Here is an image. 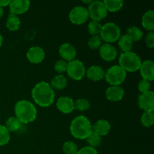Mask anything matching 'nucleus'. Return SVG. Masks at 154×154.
Wrapping results in <instances>:
<instances>
[{"mask_svg": "<svg viewBox=\"0 0 154 154\" xmlns=\"http://www.w3.org/2000/svg\"><path fill=\"white\" fill-rule=\"evenodd\" d=\"M32 97L35 104L42 108L51 106L54 102L55 93L50 84L45 81L38 83L32 90Z\"/></svg>", "mask_w": 154, "mask_h": 154, "instance_id": "1", "label": "nucleus"}, {"mask_svg": "<svg viewBox=\"0 0 154 154\" xmlns=\"http://www.w3.org/2000/svg\"><path fill=\"white\" fill-rule=\"evenodd\" d=\"M16 117L21 123L28 124L35 120L37 117V109L32 102L28 100H20L14 107Z\"/></svg>", "mask_w": 154, "mask_h": 154, "instance_id": "2", "label": "nucleus"}, {"mask_svg": "<svg viewBox=\"0 0 154 154\" xmlns=\"http://www.w3.org/2000/svg\"><path fill=\"white\" fill-rule=\"evenodd\" d=\"M70 132L72 136L77 139H87L93 132L90 120L83 115L75 117L71 123Z\"/></svg>", "mask_w": 154, "mask_h": 154, "instance_id": "3", "label": "nucleus"}, {"mask_svg": "<svg viewBox=\"0 0 154 154\" xmlns=\"http://www.w3.org/2000/svg\"><path fill=\"white\" fill-rule=\"evenodd\" d=\"M141 63V58L132 51L123 53L119 57V66L126 72H135L139 70Z\"/></svg>", "mask_w": 154, "mask_h": 154, "instance_id": "4", "label": "nucleus"}, {"mask_svg": "<svg viewBox=\"0 0 154 154\" xmlns=\"http://www.w3.org/2000/svg\"><path fill=\"white\" fill-rule=\"evenodd\" d=\"M99 34L102 40L108 44H111L118 41L121 36V30L117 24L109 22L102 26Z\"/></svg>", "mask_w": 154, "mask_h": 154, "instance_id": "5", "label": "nucleus"}, {"mask_svg": "<svg viewBox=\"0 0 154 154\" xmlns=\"http://www.w3.org/2000/svg\"><path fill=\"white\" fill-rule=\"evenodd\" d=\"M126 78V72L120 66L114 65L107 70L105 79L111 86H120Z\"/></svg>", "mask_w": 154, "mask_h": 154, "instance_id": "6", "label": "nucleus"}, {"mask_svg": "<svg viewBox=\"0 0 154 154\" xmlns=\"http://www.w3.org/2000/svg\"><path fill=\"white\" fill-rule=\"evenodd\" d=\"M66 72L74 81H81L86 75L85 66L80 60H73L68 63Z\"/></svg>", "mask_w": 154, "mask_h": 154, "instance_id": "7", "label": "nucleus"}, {"mask_svg": "<svg viewBox=\"0 0 154 154\" xmlns=\"http://www.w3.org/2000/svg\"><path fill=\"white\" fill-rule=\"evenodd\" d=\"M87 11L89 13V17L91 18L92 20L97 22H100L108 15V11L105 8L103 2L93 1L88 5Z\"/></svg>", "mask_w": 154, "mask_h": 154, "instance_id": "8", "label": "nucleus"}, {"mask_svg": "<svg viewBox=\"0 0 154 154\" xmlns=\"http://www.w3.org/2000/svg\"><path fill=\"white\" fill-rule=\"evenodd\" d=\"M71 22L75 25H82L85 23L89 18L87 8L84 6H75L72 9L69 15Z\"/></svg>", "mask_w": 154, "mask_h": 154, "instance_id": "9", "label": "nucleus"}, {"mask_svg": "<svg viewBox=\"0 0 154 154\" xmlns=\"http://www.w3.org/2000/svg\"><path fill=\"white\" fill-rule=\"evenodd\" d=\"M138 104L141 110L145 111H154V93L153 91L141 93L138 99Z\"/></svg>", "mask_w": 154, "mask_h": 154, "instance_id": "10", "label": "nucleus"}, {"mask_svg": "<svg viewBox=\"0 0 154 154\" xmlns=\"http://www.w3.org/2000/svg\"><path fill=\"white\" fill-rule=\"evenodd\" d=\"M99 54L102 60L107 62H111L117 57V51L111 44L105 43L99 48Z\"/></svg>", "mask_w": 154, "mask_h": 154, "instance_id": "11", "label": "nucleus"}, {"mask_svg": "<svg viewBox=\"0 0 154 154\" xmlns=\"http://www.w3.org/2000/svg\"><path fill=\"white\" fill-rule=\"evenodd\" d=\"M30 2L28 0H13L9 4L11 14L17 16L26 13L29 9Z\"/></svg>", "mask_w": 154, "mask_h": 154, "instance_id": "12", "label": "nucleus"}, {"mask_svg": "<svg viewBox=\"0 0 154 154\" xmlns=\"http://www.w3.org/2000/svg\"><path fill=\"white\" fill-rule=\"evenodd\" d=\"M27 60L32 63L38 64L41 63L45 57V53L41 47H31L26 53Z\"/></svg>", "mask_w": 154, "mask_h": 154, "instance_id": "13", "label": "nucleus"}, {"mask_svg": "<svg viewBox=\"0 0 154 154\" xmlns=\"http://www.w3.org/2000/svg\"><path fill=\"white\" fill-rule=\"evenodd\" d=\"M57 108L63 114H70L75 110V101L69 96H61L57 101Z\"/></svg>", "mask_w": 154, "mask_h": 154, "instance_id": "14", "label": "nucleus"}, {"mask_svg": "<svg viewBox=\"0 0 154 154\" xmlns=\"http://www.w3.org/2000/svg\"><path fill=\"white\" fill-rule=\"evenodd\" d=\"M139 71L141 76L144 80L150 82L154 80V63L153 60H147L142 62Z\"/></svg>", "mask_w": 154, "mask_h": 154, "instance_id": "15", "label": "nucleus"}, {"mask_svg": "<svg viewBox=\"0 0 154 154\" xmlns=\"http://www.w3.org/2000/svg\"><path fill=\"white\" fill-rule=\"evenodd\" d=\"M59 54L62 57V60L66 62H70L75 60L77 51L73 45L69 43H64L59 48Z\"/></svg>", "mask_w": 154, "mask_h": 154, "instance_id": "16", "label": "nucleus"}, {"mask_svg": "<svg viewBox=\"0 0 154 154\" xmlns=\"http://www.w3.org/2000/svg\"><path fill=\"white\" fill-rule=\"evenodd\" d=\"M107 99L111 102H118L124 96V90L120 86H110L105 92Z\"/></svg>", "mask_w": 154, "mask_h": 154, "instance_id": "17", "label": "nucleus"}, {"mask_svg": "<svg viewBox=\"0 0 154 154\" xmlns=\"http://www.w3.org/2000/svg\"><path fill=\"white\" fill-rule=\"evenodd\" d=\"M93 132L97 134L100 137L105 136L109 133L111 130V124L106 120H99L92 125Z\"/></svg>", "mask_w": 154, "mask_h": 154, "instance_id": "18", "label": "nucleus"}, {"mask_svg": "<svg viewBox=\"0 0 154 154\" xmlns=\"http://www.w3.org/2000/svg\"><path fill=\"white\" fill-rule=\"evenodd\" d=\"M105 72L99 66H92L86 71L87 78L93 81H99L105 78Z\"/></svg>", "mask_w": 154, "mask_h": 154, "instance_id": "19", "label": "nucleus"}, {"mask_svg": "<svg viewBox=\"0 0 154 154\" xmlns=\"http://www.w3.org/2000/svg\"><path fill=\"white\" fill-rule=\"evenodd\" d=\"M141 23L146 30L153 32L154 30V11L149 10L144 13L141 19Z\"/></svg>", "mask_w": 154, "mask_h": 154, "instance_id": "20", "label": "nucleus"}, {"mask_svg": "<svg viewBox=\"0 0 154 154\" xmlns=\"http://www.w3.org/2000/svg\"><path fill=\"white\" fill-rule=\"evenodd\" d=\"M67 84L68 81L64 75H57L51 80L50 85L52 87L53 90L55 89V90H62L66 88Z\"/></svg>", "mask_w": 154, "mask_h": 154, "instance_id": "21", "label": "nucleus"}, {"mask_svg": "<svg viewBox=\"0 0 154 154\" xmlns=\"http://www.w3.org/2000/svg\"><path fill=\"white\" fill-rule=\"evenodd\" d=\"M118 45L123 53L129 52L131 51L132 46H133V42L132 39L127 35H123L120 37L118 39Z\"/></svg>", "mask_w": 154, "mask_h": 154, "instance_id": "22", "label": "nucleus"}, {"mask_svg": "<svg viewBox=\"0 0 154 154\" xmlns=\"http://www.w3.org/2000/svg\"><path fill=\"white\" fill-rule=\"evenodd\" d=\"M6 26L10 31H17L20 26V19L17 15L10 14L6 20Z\"/></svg>", "mask_w": 154, "mask_h": 154, "instance_id": "23", "label": "nucleus"}, {"mask_svg": "<svg viewBox=\"0 0 154 154\" xmlns=\"http://www.w3.org/2000/svg\"><path fill=\"white\" fill-rule=\"evenodd\" d=\"M103 3L106 10L110 12L118 11L123 6V1L122 0H105Z\"/></svg>", "mask_w": 154, "mask_h": 154, "instance_id": "24", "label": "nucleus"}, {"mask_svg": "<svg viewBox=\"0 0 154 154\" xmlns=\"http://www.w3.org/2000/svg\"><path fill=\"white\" fill-rule=\"evenodd\" d=\"M131 39L132 42H138L143 38L144 33L142 30L138 26H131L127 29L126 34Z\"/></svg>", "mask_w": 154, "mask_h": 154, "instance_id": "25", "label": "nucleus"}, {"mask_svg": "<svg viewBox=\"0 0 154 154\" xmlns=\"http://www.w3.org/2000/svg\"><path fill=\"white\" fill-rule=\"evenodd\" d=\"M5 126L9 131V132H16L20 129L22 126V123L16 117H11L7 120Z\"/></svg>", "mask_w": 154, "mask_h": 154, "instance_id": "26", "label": "nucleus"}, {"mask_svg": "<svg viewBox=\"0 0 154 154\" xmlns=\"http://www.w3.org/2000/svg\"><path fill=\"white\" fill-rule=\"evenodd\" d=\"M141 123L144 127H151L154 123L153 111H145L141 117Z\"/></svg>", "mask_w": 154, "mask_h": 154, "instance_id": "27", "label": "nucleus"}, {"mask_svg": "<svg viewBox=\"0 0 154 154\" xmlns=\"http://www.w3.org/2000/svg\"><path fill=\"white\" fill-rule=\"evenodd\" d=\"M11 139L9 131L3 125H0V146H5L8 144Z\"/></svg>", "mask_w": 154, "mask_h": 154, "instance_id": "28", "label": "nucleus"}, {"mask_svg": "<svg viewBox=\"0 0 154 154\" xmlns=\"http://www.w3.org/2000/svg\"><path fill=\"white\" fill-rule=\"evenodd\" d=\"M102 24L100 22H97V21L92 20L91 22L89 23L88 26H87V29H88L89 33L92 36L94 35H99L100 33L101 29H102Z\"/></svg>", "mask_w": 154, "mask_h": 154, "instance_id": "29", "label": "nucleus"}, {"mask_svg": "<svg viewBox=\"0 0 154 154\" xmlns=\"http://www.w3.org/2000/svg\"><path fill=\"white\" fill-rule=\"evenodd\" d=\"M90 107V103L89 100L81 98L77 99L75 102V110L78 111H85L88 110Z\"/></svg>", "mask_w": 154, "mask_h": 154, "instance_id": "30", "label": "nucleus"}, {"mask_svg": "<svg viewBox=\"0 0 154 154\" xmlns=\"http://www.w3.org/2000/svg\"><path fill=\"white\" fill-rule=\"evenodd\" d=\"M63 150L66 154H77L78 148L75 142L72 141H68L63 144Z\"/></svg>", "mask_w": 154, "mask_h": 154, "instance_id": "31", "label": "nucleus"}, {"mask_svg": "<svg viewBox=\"0 0 154 154\" xmlns=\"http://www.w3.org/2000/svg\"><path fill=\"white\" fill-rule=\"evenodd\" d=\"M86 140H87V143L90 144V147H93V148L100 145L101 142H102L101 137L98 135L97 134L94 133V132H92Z\"/></svg>", "mask_w": 154, "mask_h": 154, "instance_id": "32", "label": "nucleus"}, {"mask_svg": "<svg viewBox=\"0 0 154 154\" xmlns=\"http://www.w3.org/2000/svg\"><path fill=\"white\" fill-rule=\"evenodd\" d=\"M102 40L99 35L92 36L88 41V46L92 50L99 49L102 45Z\"/></svg>", "mask_w": 154, "mask_h": 154, "instance_id": "33", "label": "nucleus"}, {"mask_svg": "<svg viewBox=\"0 0 154 154\" xmlns=\"http://www.w3.org/2000/svg\"><path fill=\"white\" fill-rule=\"evenodd\" d=\"M67 64L68 63L63 60H60L56 62L54 65V70L57 72H58L60 75H61L63 72H66L67 69Z\"/></svg>", "mask_w": 154, "mask_h": 154, "instance_id": "34", "label": "nucleus"}, {"mask_svg": "<svg viewBox=\"0 0 154 154\" xmlns=\"http://www.w3.org/2000/svg\"><path fill=\"white\" fill-rule=\"evenodd\" d=\"M150 87H151V84L150 82L146 80L142 79L138 84V90L141 92V93H147L150 91Z\"/></svg>", "mask_w": 154, "mask_h": 154, "instance_id": "35", "label": "nucleus"}, {"mask_svg": "<svg viewBox=\"0 0 154 154\" xmlns=\"http://www.w3.org/2000/svg\"><path fill=\"white\" fill-rule=\"evenodd\" d=\"M145 43L147 47L152 49L154 47V32H149L145 38Z\"/></svg>", "mask_w": 154, "mask_h": 154, "instance_id": "36", "label": "nucleus"}, {"mask_svg": "<svg viewBox=\"0 0 154 154\" xmlns=\"http://www.w3.org/2000/svg\"><path fill=\"white\" fill-rule=\"evenodd\" d=\"M77 154H99L97 150L93 147L87 146V147H82L81 149L78 150V153Z\"/></svg>", "mask_w": 154, "mask_h": 154, "instance_id": "37", "label": "nucleus"}, {"mask_svg": "<svg viewBox=\"0 0 154 154\" xmlns=\"http://www.w3.org/2000/svg\"><path fill=\"white\" fill-rule=\"evenodd\" d=\"M11 1L10 0H0V8H4L5 6L9 5Z\"/></svg>", "mask_w": 154, "mask_h": 154, "instance_id": "38", "label": "nucleus"}, {"mask_svg": "<svg viewBox=\"0 0 154 154\" xmlns=\"http://www.w3.org/2000/svg\"><path fill=\"white\" fill-rule=\"evenodd\" d=\"M2 43H3V37L2 35L0 34V48H1L2 45Z\"/></svg>", "mask_w": 154, "mask_h": 154, "instance_id": "39", "label": "nucleus"}, {"mask_svg": "<svg viewBox=\"0 0 154 154\" xmlns=\"http://www.w3.org/2000/svg\"><path fill=\"white\" fill-rule=\"evenodd\" d=\"M3 14H4V10L2 8H0V18L3 16Z\"/></svg>", "mask_w": 154, "mask_h": 154, "instance_id": "40", "label": "nucleus"}, {"mask_svg": "<svg viewBox=\"0 0 154 154\" xmlns=\"http://www.w3.org/2000/svg\"><path fill=\"white\" fill-rule=\"evenodd\" d=\"M92 2H93V1H91V0H89V1H82V2H84V3H87V4L90 5V3Z\"/></svg>", "mask_w": 154, "mask_h": 154, "instance_id": "41", "label": "nucleus"}]
</instances>
